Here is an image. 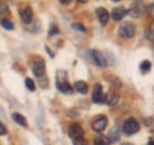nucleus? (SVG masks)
Masks as SVG:
<instances>
[{
  "mask_svg": "<svg viewBox=\"0 0 154 145\" xmlns=\"http://www.w3.org/2000/svg\"><path fill=\"white\" fill-rule=\"evenodd\" d=\"M82 55H84L85 59L93 62V63L96 64V66L105 67L108 64L107 58H105V55L103 54L102 51H98V50H84Z\"/></svg>",
  "mask_w": 154,
  "mask_h": 145,
  "instance_id": "obj_1",
  "label": "nucleus"
},
{
  "mask_svg": "<svg viewBox=\"0 0 154 145\" xmlns=\"http://www.w3.org/2000/svg\"><path fill=\"white\" fill-rule=\"evenodd\" d=\"M135 26L132 22H128V21H125L122 22L118 27V36L122 37V39H132L135 36Z\"/></svg>",
  "mask_w": 154,
  "mask_h": 145,
  "instance_id": "obj_2",
  "label": "nucleus"
},
{
  "mask_svg": "<svg viewBox=\"0 0 154 145\" xmlns=\"http://www.w3.org/2000/svg\"><path fill=\"white\" fill-rule=\"evenodd\" d=\"M139 128H140V125H139V122L135 118H127L126 121L123 122V132L126 135H134L136 134L139 131Z\"/></svg>",
  "mask_w": 154,
  "mask_h": 145,
  "instance_id": "obj_3",
  "label": "nucleus"
},
{
  "mask_svg": "<svg viewBox=\"0 0 154 145\" xmlns=\"http://www.w3.org/2000/svg\"><path fill=\"white\" fill-rule=\"evenodd\" d=\"M32 72L33 75H35L37 79H40V77L45 76V62L42 59H37V60H33L32 62Z\"/></svg>",
  "mask_w": 154,
  "mask_h": 145,
  "instance_id": "obj_4",
  "label": "nucleus"
},
{
  "mask_svg": "<svg viewBox=\"0 0 154 145\" xmlns=\"http://www.w3.org/2000/svg\"><path fill=\"white\" fill-rule=\"evenodd\" d=\"M107 125H108V118L104 117V116H99V117H96L93 121L91 127H93V130L95 132H102L103 130H105Z\"/></svg>",
  "mask_w": 154,
  "mask_h": 145,
  "instance_id": "obj_5",
  "label": "nucleus"
},
{
  "mask_svg": "<svg viewBox=\"0 0 154 145\" xmlns=\"http://www.w3.org/2000/svg\"><path fill=\"white\" fill-rule=\"evenodd\" d=\"M93 101L96 104H104L105 103V95L103 93V88L100 84H96L94 86V91H93Z\"/></svg>",
  "mask_w": 154,
  "mask_h": 145,
  "instance_id": "obj_6",
  "label": "nucleus"
},
{
  "mask_svg": "<svg viewBox=\"0 0 154 145\" xmlns=\"http://www.w3.org/2000/svg\"><path fill=\"white\" fill-rule=\"evenodd\" d=\"M144 11H145V7H144L143 0H136V2L132 4L131 9H128V14L134 18H137L141 16Z\"/></svg>",
  "mask_w": 154,
  "mask_h": 145,
  "instance_id": "obj_7",
  "label": "nucleus"
},
{
  "mask_svg": "<svg viewBox=\"0 0 154 145\" xmlns=\"http://www.w3.org/2000/svg\"><path fill=\"white\" fill-rule=\"evenodd\" d=\"M68 135L72 139L77 137H84V128L79 123H71L68 127Z\"/></svg>",
  "mask_w": 154,
  "mask_h": 145,
  "instance_id": "obj_8",
  "label": "nucleus"
},
{
  "mask_svg": "<svg viewBox=\"0 0 154 145\" xmlns=\"http://www.w3.org/2000/svg\"><path fill=\"white\" fill-rule=\"evenodd\" d=\"M128 13V11L125 7H118V8H114L112 11V18L113 21H122V19L126 17V14Z\"/></svg>",
  "mask_w": 154,
  "mask_h": 145,
  "instance_id": "obj_9",
  "label": "nucleus"
},
{
  "mask_svg": "<svg viewBox=\"0 0 154 145\" xmlns=\"http://www.w3.org/2000/svg\"><path fill=\"white\" fill-rule=\"evenodd\" d=\"M19 14H21V18H22V21L25 23H31L32 22L33 12H32V9L30 7H25L23 9H21Z\"/></svg>",
  "mask_w": 154,
  "mask_h": 145,
  "instance_id": "obj_10",
  "label": "nucleus"
},
{
  "mask_svg": "<svg viewBox=\"0 0 154 145\" xmlns=\"http://www.w3.org/2000/svg\"><path fill=\"white\" fill-rule=\"evenodd\" d=\"M96 16L99 18V22L102 26H105L109 21V13L108 11H105L104 8H98L96 9Z\"/></svg>",
  "mask_w": 154,
  "mask_h": 145,
  "instance_id": "obj_11",
  "label": "nucleus"
},
{
  "mask_svg": "<svg viewBox=\"0 0 154 145\" xmlns=\"http://www.w3.org/2000/svg\"><path fill=\"white\" fill-rule=\"evenodd\" d=\"M57 88L58 90L60 91V93L63 94H68L71 95L73 93V89H72V86L68 84V81H64V82H57Z\"/></svg>",
  "mask_w": 154,
  "mask_h": 145,
  "instance_id": "obj_12",
  "label": "nucleus"
},
{
  "mask_svg": "<svg viewBox=\"0 0 154 145\" xmlns=\"http://www.w3.org/2000/svg\"><path fill=\"white\" fill-rule=\"evenodd\" d=\"M105 103L109 104L110 107H113V105H116L118 103V95L113 93V91H109V93L105 95Z\"/></svg>",
  "mask_w": 154,
  "mask_h": 145,
  "instance_id": "obj_13",
  "label": "nucleus"
},
{
  "mask_svg": "<svg viewBox=\"0 0 154 145\" xmlns=\"http://www.w3.org/2000/svg\"><path fill=\"white\" fill-rule=\"evenodd\" d=\"M75 89L77 90V91H79V93L80 94H86V93H88V84H86V82L85 81H76L75 82Z\"/></svg>",
  "mask_w": 154,
  "mask_h": 145,
  "instance_id": "obj_14",
  "label": "nucleus"
},
{
  "mask_svg": "<svg viewBox=\"0 0 154 145\" xmlns=\"http://www.w3.org/2000/svg\"><path fill=\"white\" fill-rule=\"evenodd\" d=\"M12 118L16 121V123L21 125V126H23V127H27V119H26V117H23L21 113H13Z\"/></svg>",
  "mask_w": 154,
  "mask_h": 145,
  "instance_id": "obj_15",
  "label": "nucleus"
},
{
  "mask_svg": "<svg viewBox=\"0 0 154 145\" xmlns=\"http://www.w3.org/2000/svg\"><path fill=\"white\" fill-rule=\"evenodd\" d=\"M94 145H110V139L107 136H103V135H99V136L95 137Z\"/></svg>",
  "mask_w": 154,
  "mask_h": 145,
  "instance_id": "obj_16",
  "label": "nucleus"
},
{
  "mask_svg": "<svg viewBox=\"0 0 154 145\" xmlns=\"http://www.w3.org/2000/svg\"><path fill=\"white\" fill-rule=\"evenodd\" d=\"M108 137L110 139V141H118V139H119V130L117 127L112 128L109 131V134H108Z\"/></svg>",
  "mask_w": 154,
  "mask_h": 145,
  "instance_id": "obj_17",
  "label": "nucleus"
},
{
  "mask_svg": "<svg viewBox=\"0 0 154 145\" xmlns=\"http://www.w3.org/2000/svg\"><path fill=\"white\" fill-rule=\"evenodd\" d=\"M146 37H148L150 41L154 42V22L148 27V30H146Z\"/></svg>",
  "mask_w": 154,
  "mask_h": 145,
  "instance_id": "obj_18",
  "label": "nucleus"
},
{
  "mask_svg": "<svg viewBox=\"0 0 154 145\" xmlns=\"http://www.w3.org/2000/svg\"><path fill=\"white\" fill-rule=\"evenodd\" d=\"M150 68H152V63L149 60H144L143 63L140 64V69L144 72V73H145V72H149Z\"/></svg>",
  "mask_w": 154,
  "mask_h": 145,
  "instance_id": "obj_19",
  "label": "nucleus"
},
{
  "mask_svg": "<svg viewBox=\"0 0 154 145\" xmlns=\"http://www.w3.org/2000/svg\"><path fill=\"white\" fill-rule=\"evenodd\" d=\"M0 23H2V26L5 28V30H13V27H14L13 23L11 21H8V19H2V22Z\"/></svg>",
  "mask_w": 154,
  "mask_h": 145,
  "instance_id": "obj_20",
  "label": "nucleus"
},
{
  "mask_svg": "<svg viewBox=\"0 0 154 145\" xmlns=\"http://www.w3.org/2000/svg\"><path fill=\"white\" fill-rule=\"evenodd\" d=\"M25 84H26V88L30 90V91L35 90V82H33L31 79H28V77H27V79L25 80Z\"/></svg>",
  "mask_w": 154,
  "mask_h": 145,
  "instance_id": "obj_21",
  "label": "nucleus"
},
{
  "mask_svg": "<svg viewBox=\"0 0 154 145\" xmlns=\"http://www.w3.org/2000/svg\"><path fill=\"white\" fill-rule=\"evenodd\" d=\"M146 13H148V16L150 17L152 19H154V3H152V4H149V5H148Z\"/></svg>",
  "mask_w": 154,
  "mask_h": 145,
  "instance_id": "obj_22",
  "label": "nucleus"
},
{
  "mask_svg": "<svg viewBox=\"0 0 154 145\" xmlns=\"http://www.w3.org/2000/svg\"><path fill=\"white\" fill-rule=\"evenodd\" d=\"M38 84H40V86H41L42 89L48 88V77H46V76L40 77V79H38Z\"/></svg>",
  "mask_w": 154,
  "mask_h": 145,
  "instance_id": "obj_23",
  "label": "nucleus"
},
{
  "mask_svg": "<svg viewBox=\"0 0 154 145\" xmlns=\"http://www.w3.org/2000/svg\"><path fill=\"white\" fill-rule=\"evenodd\" d=\"M73 145H88V141L84 137H77L73 139Z\"/></svg>",
  "mask_w": 154,
  "mask_h": 145,
  "instance_id": "obj_24",
  "label": "nucleus"
},
{
  "mask_svg": "<svg viewBox=\"0 0 154 145\" xmlns=\"http://www.w3.org/2000/svg\"><path fill=\"white\" fill-rule=\"evenodd\" d=\"M72 28L76 31H80V32H85V27L82 25H80V23H72Z\"/></svg>",
  "mask_w": 154,
  "mask_h": 145,
  "instance_id": "obj_25",
  "label": "nucleus"
},
{
  "mask_svg": "<svg viewBox=\"0 0 154 145\" xmlns=\"http://www.w3.org/2000/svg\"><path fill=\"white\" fill-rule=\"evenodd\" d=\"M5 13H8V5L4 3H0V17H3Z\"/></svg>",
  "mask_w": 154,
  "mask_h": 145,
  "instance_id": "obj_26",
  "label": "nucleus"
},
{
  "mask_svg": "<svg viewBox=\"0 0 154 145\" xmlns=\"http://www.w3.org/2000/svg\"><path fill=\"white\" fill-rule=\"evenodd\" d=\"M57 33H59V28H58L57 26H54V25H51L50 30H49V35H57Z\"/></svg>",
  "mask_w": 154,
  "mask_h": 145,
  "instance_id": "obj_27",
  "label": "nucleus"
},
{
  "mask_svg": "<svg viewBox=\"0 0 154 145\" xmlns=\"http://www.w3.org/2000/svg\"><path fill=\"white\" fill-rule=\"evenodd\" d=\"M7 132H8V130H7V127L4 126V125L0 122V135H7Z\"/></svg>",
  "mask_w": 154,
  "mask_h": 145,
  "instance_id": "obj_28",
  "label": "nucleus"
},
{
  "mask_svg": "<svg viewBox=\"0 0 154 145\" xmlns=\"http://www.w3.org/2000/svg\"><path fill=\"white\" fill-rule=\"evenodd\" d=\"M60 4H63V5H68V4H71L72 0H59Z\"/></svg>",
  "mask_w": 154,
  "mask_h": 145,
  "instance_id": "obj_29",
  "label": "nucleus"
},
{
  "mask_svg": "<svg viewBox=\"0 0 154 145\" xmlns=\"http://www.w3.org/2000/svg\"><path fill=\"white\" fill-rule=\"evenodd\" d=\"M79 3H81V4H85V3H88V0H77Z\"/></svg>",
  "mask_w": 154,
  "mask_h": 145,
  "instance_id": "obj_30",
  "label": "nucleus"
},
{
  "mask_svg": "<svg viewBox=\"0 0 154 145\" xmlns=\"http://www.w3.org/2000/svg\"><path fill=\"white\" fill-rule=\"evenodd\" d=\"M148 145H154V140H150V141L148 143Z\"/></svg>",
  "mask_w": 154,
  "mask_h": 145,
  "instance_id": "obj_31",
  "label": "nucleus"
},
{
  "mask_svg": "<svg viewBox=\"0 0 154 145\" xmlns=\"http://www.w3.org/2000/svg\"><path fill=\"white\" fill-rule=\"evenodd\" d=\"M122 145H132V144H130V143H125V144H122Z\"/></svg>",
  "mask_w": 154,
  "mask_h": 145,
  "instance_id": "obj_32",
  "label": "nucleus"
},
{
  "mask_svg": "<svg viewBox=\"0 0 154 145\" xmlns=\"http://www.w3.org/2000/svg\"><path fill=\"white\" fill-rule=\"evenodd\" d=\"M112 2H118V0H112Z\"/></svg>",
  "mask_w": 154,
  "mask_h": 145,
  "instance_id": "obj_33",
  "label": "nucleus"
}]
</instances>
